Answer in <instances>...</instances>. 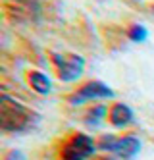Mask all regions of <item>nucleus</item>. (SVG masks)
<instances>
[{
  "instance_id": "2",
  "label": "nucleus",
  "mask_w": 154,
  "mask_h": 160,
  "mask_svg": "<svg viewBox=\"0 0 154 160\" xmlns=\"http://www.w3.org/2000/svg\"><path fill=\"white\" fill-rule=\"evenodd\" d=\"M97 139L83 131H73L58 143L54 160H92L97 156Z\"/></svg>"
},
{
  "instance_id": "4",
  "label": "nucleus",
  "mask_w": 154,
  "mask_h": 160,
  "mask_svg": "<svg viewBox=\"0 0 154 160\" xmlns=\"http://www.w3.org/2000/svg\"><path fill=\"white\" fill-rule=\"evenodd\" d=\"M114 97L116 93L110 85H106L104 81H98V79H91V81H85L77 89H73L66 97V100L72 106H81L92 100H104V98H114Z\"/></svg>"
},
{
  "instance_id": "1",
  "label": "nucleus",
  "mask_w": 154,
  "mask_h": 160,
  "mask_svg": "<svg viewBox=\"0 0 154 160\" xmlns=\"http://www.w3.org/2000/svg\"><path fill=\"white\" fill-rule=\"evenodd\" d=\"M41 114L8 95L0 97V129L4 133H25L39 125Z\"/></svg>"
},
{
  "instance_id": "13",
  "label": "nucleus",
  "mask_w": 154,
  "mask_h": 160,
  "mask_svg": "<svg viewBox=\"0 0 154 160\" xmlns=\"http://www.w3.org/2000/svg\"><path fill=\"white\" fill-rule=\"evenodd\" d=\"M14 2H19V4H31V2H35V0H14Z\"/></svg>"
},
{
  "instance_id": "3",
  "label": "nucleus",
  "mask_w": 154,
  "mask_h": 160,
  "mask_svg": "<svg viewBox=\"0 0 154 160\" xmlns=\"http://www.w3.org/2000/svg\"><path fill=\"white\" fill-rule=\"evenodd\" d=\"M50 62L62 83H73L85 73V58L75 52H50Z\"/></svg>"
},
{
  "instance_id": "7",
  "label": "nucleus",
  "mask_w": 154,
  "mask_h": 160,
  "mask_svg": "<svg viewBox=\"0 0 154 160\" xmlns=\"http://www.w3.org/2000/svg\"><path fill=\"white\" fill-rule=\"evenodd\" d=\"M27 83L37 95L46 97V95L52 93V79H50V75H46L41 70H29L27 72Z\"/></svg>"
},
{
  "instance_id": "14",
  "label": "nucleus",
  "mask_w": 154,
  "mask_h": 160,
  "mask_svg": "<svg viewBox=\"0 0 154 160\" xmlns=\"http://www.w3.org/2000/svg\"><path fill=\"white\" fill-rule=\"evenodd\" d=\"M150 12H152V16H154V4H152V6H150Z\"/></svg>"
},
{
  "instance_id": "10",
  "label": "nucleus",
  "mask_w": 154,
  "mask_h": 160,
  "mask_svg": "<svg viewBox=\"0 0 154 160\" xmlns=\"http://www.w3.org/2000/svg\"><path fill=\"white\" fill-rule=\"evenodd\" d=\"M116 139H117L116 133H104V135H100L98 139H97L98 151H100V152H110V148H112V145H114Z\"/></svg>"
},
{
  "instance_id": "8",
  "label": "nucleus",
  "mask_w": 154,
  "mask_h": 160,
  "mask_svg": "<svg viewBox=\"0 0 154 160\" xmlns=\"http://www.w3.org/2000/svg\"><path fill=\"white\" fill-rule=\"evenodd\" d=\"M108 112L110 108L106 104H94V106H89L87 112H85V123L91 125V128H97V125H100L104 120H108Z\"/></svg>"
},
{
  "instance_id": "6",
  "label": "nucleus",
  "mask_w": 154,
  "mask_h": 160,
  "mask_svg": "<svg viewBox=\"0 0 154 160\" xmlns=\"http://www.w3.org/2000/svg\"><path fill=\"white\" fill-rule=\"evenodd\" d=\"M135 122V112L133 108L125 102H114L108 112V123L116 129H125Z\"/></svg>"
},
{
  "instance_id": "12",
  "label": "nucleus",
  "mask_w": 154,
  "mask_h": 160,
  "mask_svg": "<svg viewBox=\"0 0 154 160\" xmlns=\"http://www.w3.org/2000/svg\"><path fill=\"white\" fill-rule=\"evenodd\" d=\"M92 160H114V158H112V156H108V154H97Z\"/></svg>"
},
{
  "instance_id": "9",
  "label": "nucleus",
  "mask_w": 154,
  "mask_h": 160,
  "mask_svg": "<svg viewBox=\"0 0 154 160\" xmlns=\"http://www.w3.org/2000/svg\"><path fill=\"white\" fill-rule=\"evenodd\" d=\"M125 35H127V39L131 42H139L141 44V42L148 41V29L143 23H131V25H127Z\"/></svg>"
},
{
  "instance_id": "15",
  "label": "nucleus",
  "mask_w": 154,
  "mask_h": 160,
  "mask_svg": "<svg viewBox=\"0 0 154 160\" xmlns=\"http://www.w3.org/2000/svg\"><path fill=\"white\" fill-rule=\"evenodd\" d=\"M133 2H141V0H133Z\"/></svg>"
},
{
  "instance_id": "11",
  "label": "nucleus",
  "mask_w": 154,
  "mask_h": 160,
  "mask_svg": "<svg viewBox=\"0 0 154 160\" xmlns=\"http://www.w3.org/2000/svg\"><path fill=\"white\" fill-rule=\"evenodd\" d=\"M4 160H27V156L23 151H19V148H12V151H8L4 154Z\"/></svg>"
},
{
  "instance_id": "5",
  "label": "nucleus",
  "mask_w": 154,
  "mask_h": 160,
  "mask_svg": "<svg viewBox=\"0 0 154 160\" xmlns=\"http://www.w3.org/2000/svg\"><path fill=\"white\" fill-rule=\"evenodd\" d=\"M141 139L135 133H127V135H117V139L114 141L110 152L122 160H133L141 152Z\"/></svg>"
}]
</instances>
